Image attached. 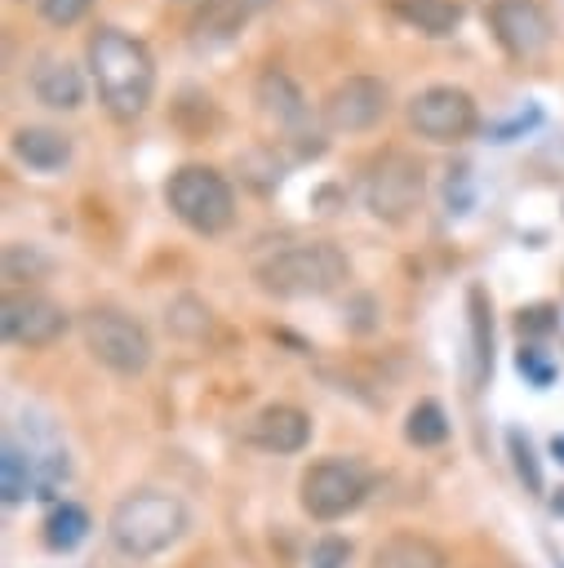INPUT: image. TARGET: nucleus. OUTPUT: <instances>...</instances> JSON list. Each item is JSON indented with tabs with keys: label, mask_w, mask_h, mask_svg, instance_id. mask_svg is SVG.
Instances as JSON below:
<instances>
[{
	"label": "nucleus",
	"mask_w": 564,
	"mask_h": 568,
	"mask_svg": "<svg viewBox=\"0 0 564 568\" xmlns=\"http://www.w3.org/2000/svg\"><path fill=\"white\" fill-rule=\"evenodd\" d=\"M84 67L102 111L115 124H133L155 98V58L147 40L115 22H98L84 40Z\"/></svg>",
	"instance_id": "1"
},
{
	"label": "nucleus",
	"mask_w": 564,
	"mask_h": 568,
	"mask_svg": "<svg viewBox=\"0 0 564 568\" xmlns=\"http://www.w3.org/2000/svg\"><path fill=\"white\" fill-rule=\"evenodd\" d=\"M249 275L266 297H280V302L324 297L351 280V257L333 240H293V244L253 253Z\"/></svg>",
	"instance_id": "2"
},
{
	"label": "nucleus",
	"mask_w": 564,
	"mask_h": 568,
	"mask_svg": "<svg viewBox=\"0 0 564 568\" xmlns=\"http://www.w3.org/2000/svg\"><path fill=\"white\" fill-rule=\"evenodd\" d=\"M182 532H187V506L164 488H133L107 515V541L124 559H155Z\"/></svg>",
	"instance_id": "3"
},
{
	"label": "nucleus",
	"mask_w": 564,
	"mask_h": 568,
	"mask_svg": "<svg viewBox=\"0 0 564 568\" xmlns=\"http://www.w3.org/2000/svg\"><path fill=\"white\" fill-rule=\"evenodd\" d=\"M253 115L262 124V133L280 146L293 151V160H315L324 151V133L311 115V102L306 93L298 89V80L280 67H266L258 80H253Z\"/></svg>",
	"instance_id": "4"
},
{
	"label": "nucleus",
	"mask_w": 564,
	"mask_h": 568,
	"mask_svg": "<svg viewBox=\"0 0 564 568\" xmlns=\"http://www.w3.org/2000/svg\"><path fill=\"white\" fill-rule=\"evenodd\" d=\"M164 204L187 231L204 240L226 235L235 222V191L213 164H178L164 178Z\"/></svg>",
	"instance_id": "5"
},
{
	"label": "nucleus",
	"mask_w": 564,
	"mask_h": 568,
	"mask_svg": "<svg viewBox=\"0 0 564 568\" xmlns=\"http://www.w3.org/2000/svg\"><path fill=\"white\" fill-rule=\"evenodd\" d=\"M84 351L115 377H142L151 368V333L120 306H89L75 320Z\"/></svg>",
	"instance_id": "6"
},
{
	"label": "nucleus",
	"mask_w": 564,
	"mask_h": 568,
	"mask_svg": "<svg viewBox=\"0 0 564 568\" xmlns=\"http://www.w3.org/2000/svg\"><path fill=\"white\" fill-rule=\"evenodd\" d=\"M426 195V169L417 155L400 151V146H386L382 155L369 160L364 169V209L386 222V226H404L417 204Z\"/></svg>",
	"instance_id": "7"
},
{
	"label": "nucleus",
	"mask_w": 564,
	"mask_h": 568,
	"mask_svg": "<svg viewBox=\"0 0 564 568\" xmlns=\"http://www.w3.org/2000/svg\"><path fill=\"white\" fill-rule=\"evenodd\" d=\"M369 493V470L355 457H320L298 479V501L315 524H333L351 515Z\"/></svg>",
	"instance_id": "8"
},
{
	"label": "nucleus",
	"mask_w": 564,
	"mask_h": 568,
	"mask_svg": "<svg viewBox=\"0 0 564 568\" xmlns=\"http://www.w3.org/2000/svg\"><path fill=\"white\" fill-rule=\"evenodd\" d=\"M409 129L422 142L457 146L480 129V106L462 84H426L409 98Z\"/></svg>",
	"instance_id": "9"
},
{
	"label": "nucleus",
	"mask_w": 564,
	"mask_h": 568,
	"mask_svg": "<svg viewBox=\"0 0 564 568\" xmlns=\"http://www.w3.org/2000/svg\"><path fill=\"white\" fill-rule=\"evenodd\" d=\"M484 22L497 40V49L515 62V67H533L546 58L551 40H555V22L546 13L542 0H489Z\"/></svg>",
	"instance_id": "10"
},
{
	"label": "nucleus",
	"mask_w": 564,
	"mask_h": 568,
	"mask_svg": "<svg viewBox=\"0 0 564 568\" xmlns=\"http://www.w3.org/2000/svg\"><path fill=\"white\" fill-rule=\"evenodd\" d=\"M391 111V89L377 75H342L320 98V124L329 133H369Z\"/></svg>",
	"instance_id": "11"
},
{
	"label": "nucleus",
	"mask_w": 564,
	"mask_h": 568,
	"mask_svg": "<svg viewBox=\"0 0 564 568\" xmlns=\"http://www.w3.org/2000/svg\"><path fill=\"white\" fill-rule=\"evenodd\" d=\"M71 315L49 297V293H36V288H13L0 306V328L13 346H27V351H44L53 346L62 333H67Z\"/></svg>",
	"instance_id": "12"
},
{
	"label": "nucleus",
	"mask_w": 564,
	"mask_h": 568,
	"mask_svg": "<svg viewBox=\"0 0 564 568\" xmlns=\"http://www.w3.org/2000/svg\"><path fill=\"white\" fill-rule=\"evenodd\" d=\"M244 439L262 453H275V457H289V453H302L306 439H311V417L298 408V404H266L258 408L249 422H244Z\"/></svg>",
	"instance_id": "13"
},
{
	"label": "nucleus",
	"mask_w": 564,
	"mask_h": 568,
	"mask_svg": "<svg viewBox=\"0 0 564 568\" xmlns=\"http://www.w3.org/2000/svg\"><path fill=\"white\" fill-rule=\"evenodd\" d=\"M31 93L49 111H80L84 106V93H89V80H84V71L71 58L40 53L36 67H31Z\"/></svg>",
	"instance_id": "14"
},
{
	"label": "nucleus",
	"mask_w": 564,
	"mask_h": 568,
	"mask_svg": "<svg viewBox=\"0 0 564 568\" xmlns=\"http://www.w3.org/2000/svg\"><path fill=\"white\" fill-rule=\"evenodd\" d=\"M9 151H13V160H18L22 169H31V173H58V169L71 164L75 142H71L62 129H49V124H22V129H13Z\"/></svg>",
	"instance_id": "15"
},
{
	"label": "nucleus",
	"mask_w": 564,
	"mask_h": 568,
	"mask_svg": "<svg viewBox=\"0 0 564 568\" xmlns=\"http://www.w3.org/2000/svg\"><path fill=\"white\" fill-rule=\"evenodd\" d=\"M391 13L426 40H449L462 27V4L457 0H391Z\"/></svg>",
	"instance_id": "16"
},
{
	"label": "nucleus",
	"mask_w": 564,
	"mask_h": 568,
	"mask_svg": "<svg viewBox=\"0 0 564 568\" xmlns=\"http://www.w3.org/2000/svg\"><path fill=\"white\" fill-rule=\"evenodd\" d=\"M369 568H449V555L422 532H395L373 550Z\"/></svg>",
	"instance_id": "17"
},
{
	"label": "nucleus",
	"mask_w": 564,
	"mask_h": 568,
	"mask_svg": "<svg viewBox=\"0 0 564 568\" xmlns=\"http://www.w3.org/2000/svg\"><path fill=\"white\" fill-rule=\"evenodd\" d=\"M0 484H4V501H9V506H18L31 488H40V484H36V462H31L27 444H22L13 430L4 435V453H0Z\"/></svg>",
	"instance_id": "18"
},
{
	"label": "nucleus",
	"mask_w": 564,
	"mask_h": 568,
	"mask_svg": "<svg viewBox=\"0 0 564 568\" xmlns=\"http://www.w3.org/2000/svg\"><path fill=\"white\" fill-rule=\"evenodd\" d=\"M466 306H471V359H475V382H480L493 368V311L480 284H471Z\"/></svg>",
	"instance_id": "19"
},
{
	"label": "nucleus",
	"mask_w": 564,
	"mask_h": 568,
	"mask_svg": "<svg viewBox=\"0 0 564 568\" xmlns=\"http://www.w3.org/2000/svg\"><path fill=\"white\" fill-rule=\"evenodd\" d=\"M404 439L413 448H440L449 439V413L435 399H417L404 417Z\"/></svg>",
	"instance_id": "20"
},
{
	"label": "nucleus",
	"mask_w": 564,
	"mask_h": 568,
	"mask_svg": "<svg viewBox=\"0 0 564 568\" xmlns=\"http://www.w3.org/2000/svg\"><path fill=\"white\" fill-rule=\"evenodd\" d=\"M164 324H169V333H173V337H182V342H204V337H209V328H213V311H209L200 297L182 293V297H173V302H169Z\"/></svg>",
	"instance_id": "21"
},
{
	"label": "nucleus",
	"mask_w": 564,
	"mask_h": 568,
	"mask_svg": "<svg viewBox=\"0 0 564 568\" xmlns=\"http://www.w3.org/2000/svg\"><path fill=\"white\" fill-rule=\"evenodd\" d=\"M249 9L235 4V0H209L200 9V22H195V40L200 44H218V40H231L240 27H244Z\"/></svg>",
	"instance_id": "22"
},
{
	"label": "nucleus",
	"mask_w": 564,
	"mask_h": 568,
	"mask_svg": "<svg viewBox=\"0 0 564 568\" xmlns=\"http://www.w3.org/2000/svg\"><path fill=\"white\" fill-rule=\"evenodd\" d=\"M84 532H89V515H84L75 501H62V506L44 519V541H49L53 550H75V546L84 541Z\"/></svg>",
	"instance_id": "23"
},
{
	"label": "nucleus",
	"mask_w": 564,
	"mask_h": 568,
	"mask_svg": "<svg viewBox=\"0 0 564 568\" xmlns=\"http://www.w3.org/2000/svg\"><path fill=\"white\" fill-rule=\"evenodd\" d=\"M506 448H511L515 475L528 484V493H542V466H537V457H533V444H528V435H524V430H511V435H506Z\"/></svg>",
	"instance_id": "24"
},
{
	"label": "nucleus",
	"mask_w": 564,
	"mask_h": 568,
	"mask_svg": "<svg viewBox=\"0 0 564 568\" xmlns=\"http://www.w3.org/2000/svg\"><path fill=\"white\" fill-rule=\"evenodd\" d=\"M40 271H49V257L36 253L31 244H9L4 248V275L9 280H36Z\"/></svg>",
	"instance_id": "25"
},
{
	"label": "nucleus",
	"mask_w": 564,
	"mask_h": 568,
	"mask_svg": "<svg viewBox=\"0 0 564 568\" xmlns=\"http://www.w3.org/2000/svg\"><path fill=\"white\" fill-rule=\"evenodd\" d=\"M93 4L98 0H40V18L49 22V27H75V22H84L89 13H93Z\"/></svg>",
	"instance_id": "26"
},
{
	"label": "nucleus",
	"mask_w": 564,
	"mask_h": 568,
	"mask_svg": "<svg viewBox=\"0 0 564 568\" xmlns=\"http://www.w3.org/2000/svg\"><path fill=\"white\" fill-rule=\"evenodd\" d=\"M537 124H542V106H537V102H528V106H524V111H515L511 120L493 124V129H489V138H493V142H511V138H524V133H528V129H537Z\"/></svg>",
	"instance_id": "27"
},
{
	"label": "nucleus",
	"mask_w": 564,
	"mask_h": 568,
	"mask_svg": "<svg viewBox=\"0 0 564 568\" xmlns=\"http://www.w3.org/2000/svg\"><path fill=\"white\" fill-rule=\"evenodd\" d=\"M515 364H520V373H528V377H533L537 386H546V382H551V364H542L533 346H524V351L515 355Z\"/></svg>",
	"instance_id": "28"
},
{
	"label": "nucleus",
	"mask_w": 564,
	"mask_h": 568,
	"mask_svg": "<svg viewBox=\"0 0 564 568\" xmlns=\"http://www.w3.org/2000/svg\"><path fill=\"white\" fill-rule=\"evenodd\" d=\"M338 559H346V546L342 541H320L315 546V568H338Z\"/></svg>",
	"instance_id": "29"
},
{
	"label": "nucleus",
	"mask_w": 564,
	"mask_h": 568,
	"mask_svg": "<svg viewBox=\"0 0 564 568\" xmlns=\"http://www.w3.org/2000/svg\"><path fill=\"white\" fill-rule=\"evenodd\" d=\"M551 453H555V457L564 462V435H555V444H551Z\"/></svg>",
	"instance_id": "30"
}]
</instances>
